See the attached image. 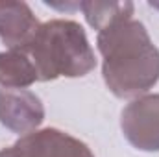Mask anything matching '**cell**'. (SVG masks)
I'll use <instances>...</instances> for the list:
<instances>
[{
  "label": "cell",
  "instance_id": "9c48e42d",
  "mask_svg": "<svg viewBox=\"0 0 159 157\" xmlns=\"http://www.w3.org/2000/svg\"><path fill=\"white\" fill-rule=\"evenodd\" d=\"M0 157H19V155H17L15 148L9 146V148H2V150H0Z\"/></svg>",
  "mask_w": 159,
  "mask_h": 157
},
{
  "label": "cell",
  "instance_id": "30bf717a",
  "mask_svg": "<svg viewBox=\"0 0 159 157\" xmlns=\"http://www.w3.org/2000/svg\"><path fill=\"white\" fill-rule=\"evenodd\" d=\"M150 6H152V7H157V9H159V2H150Z\"/></svg>",
  "mask_w": 159,
  "mask_h": 157
},
{
  "label": "cell",
  "instance_id": "8992f818",
  "mask_svg": "<svg viewBox=\"0 0 159 157\" xmlns=\"http://www.w3.org/2000/svg\"><path fill=\"white\" fill-rule=\"evenodd\" d=\"M41 24L26 2L0 0V39L9 50H24Z\"/></svg>",
  "mask_w": 159,
  "mask_h": 157
},
{
  "label": "cell",
  "instance_id": "52a82bcc",
  "mask_svg": "<svg viewBox=\"0 0 159 157\" xmlns=\"http://www.w3.org/2000/svg\"><path fill=\"white\" fill-rule=\"evenodd\" d=\"M35 81H39L37 70L26 52H0V85L4 89H24Z\"/></svg>",
  "mask_w": 159,
  "mask_h": 157
},
{
  "label": "cell",
  "instance_id": "5b68a950",
  "mask_svg": "<svg viewBox=\"0 0 159 157\" xmlns=\"http://www.w3.org/2000/svg\"><path fill=\"white\" fill-rule=\"evenodd\" d=\"M44 120L39 96L26 89H0V124L13 133L28 135Z\"/></svg>",
  "mask_w": 159,
  "mask_h": 157
},
{
  "label": "cell",
  "instance_id": "277c9868",
  "mask_svg": "<svg viewBox=\"0 0 159 157\" xmlns=\"http://www.w3.org/2000/svg\"><path fill=\"white\" fill-rule=\"evenodd\" d=\"M19 157H94L91 148L80 139L56 129H35L13 144Z\"/></svg>",
  "mask_w": 159,
  "mask_h": 157
},
{
  "label": "cell",
  "instance_id": "6da1fadb",
  "mask_svg": "<svg viewBox=\"0 0 159 157\" xmlns=\"http://www.w3.org/2000/svg\"><path fill=\"white\" fill-rule=\"evenodd\" d=\"M102 76L117 98H139L159 81V50L139 20H122L96 37Z\"/></svg>",
  "mask_w": 159,
  "mask_h": 157
},
{
  "label": "cell",
  "instance_id": "3957f363",
  "mask_svg": "<svg viewBox=\"0 0 159 157\" xmlns=\"http://www.w3.org/2000/svg\"><path fill=\"white\" fill-rule=\"evenodd\" d=\"M126 141L141 152H159V94H144L129 102L120 115Z\"/></svg>",
  "mask_w": 159,
  "mask_h": 157
},
{
  "label": "cell",
  "instance_id": "7a4b0ae2",
  "mask_svg": "<svg viewBox=\"0 0 159 157\" xmlns=\"http://www.w3.org/2000/svg\"><path fill=\"white\" fill-rule=\"evenodd\" d=\"M30 56L39 81L81 78L96 67L85 30L76 20L54 19L41 24L34 41L22 50Z\"/></svg>",
  "mask_w": 159,
  "mask_h": 157
},
{
  "label": "cell",
  "instance_id": "ba28073f",
  "mask_svg": "<svg viewBox=\"0 0 159 157\" xmlns=\"http://www.w3.org/2000/svg\"><path fill=\"white\" fill-rule=\"evenodd\" d=\"M87 22L96 32H102L117 22L129 20L133 15V4L131 2H98V0H87L80 4Z\"/></svg>",
  "mask_w": 159,
  "mask_h": 157
}]
</instances>
